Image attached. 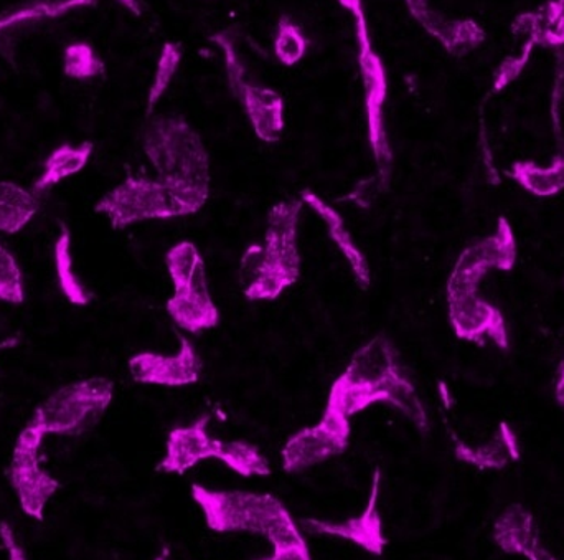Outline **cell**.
Masks as SVG:
<instances>
[{
    "label": "cell",
    "mask_w": 564,
    "mask_h": 560,
    "mask_svg": "<svg viewBox=\"0 0 564 560\" xmlns=\"http://www.w3.org/2000/svg\"><path fill=\"white\" fill-rule=\"evenodd\" d=\"M381 402L397 407L417 429H426V410L401 367L398 351L383 334L373 337L351 357L347 369L332 384L327 407L354 417Z\"/></svg>",
    "instance_id": "obj_1"
},
{
    "label": "cell",
    "mask_w": 564,
    "mask_h": 560,
    "mask_svg": "<svg viewBox=\"0 0 564 560\" xmlns=\"http://www.w3.org/2000/svg\"><path fill=\"white\" fill-rule=\"evenodd\" d=\"M192 496L204 511L212 531L254 532L273 546V558L312 560L307 542L280 499L245 492H214L192 486Z\"/></svg>",
    "instance_id": "obj_2"
},
{
    "label": "cell",
    "mask_w": 564,
    "mask_h": 560,
    "mask_svg": "<svg viewBox=\"0 0 564 560\" xmlns=\"http://www.w3.org/2000/svg\"><path fill=\"white\" fill-rule=\"evenodd\" d=\"M144 149L159 177L195 212L210 195V159L200 136L182 116H161L145 129Z\"/></svg>",
    "instance_id": "obj_3"
},
{
    "label": "cell",
    "mask_w": 564,
    "mask_h": 560,
    "mask_svg": "<svg viewBox=\"0 0 564 560\" xmlns=\"http://www.w3.org/2000/svg\"><path fill=\"white\" fill-rule=\"evenodd\" d=\"M304 202L285 201L268 215L263 245H251L241 258V283L250 301H273L301 277L297 225Z\"/></svg>",
    "instance_id": "obj_4"
},
{
    "label": "cell",
    "mask_w": 564,
    "mask_h": 560,
    "mask_svg": "<svg viewBox=\"0 0 564 560\" xmlns=\"http://www.w3.org/2000/svg\"><path fill=\"white\" fill-rule=\"evenodd\" d=\"M337 2L347 9L355 20L358 66H360L361 82H364L365 109H367L368 141H370L378 168L377 177L367 182L373 184V191L377 194L378 191H383L387 187L390 182L391 168H393V151H391L387 125H384V103L388 98L387 68H384L383 60L371 45L364 0H337Z\"/></svg>",
    "instance_id": "obj_5"
},
{
    "label": "cell",
    "mask_w": 564,
    "mask_h": 560,
    "mask_svg": "<svg viewBox=\"0 0 564 560\" xmlns=\"http://www.w3.org/2000/svg\"><path fill=\"white\" fill-rule=\"evenodd\" d=\"M210 419L212 417L205 413L191 427L172 430L167 440V453L159 466L162 472L184 475L202 460L218 459L228 469L247 478L271 475L270 463L257 445L212 439L208 433Z\"/></svg>",
    "instance_id": "obj_6"
},
{
    "label": "cell",
    "mask_w": 564,
    "mask_h": 560,
    "mask_svg": "<svg viewBox=\"0 0 564 560\" xmlns=\"http://www.w3.org/2000/svg\"><path fill=\"white\" fill-rule=\"evenodd\" d=\"M165 265L174 283V297L167 303L174 323L191 334L217 327L220 311L212 300L205 261L195 244L174 245L165 255Z\"/></svg>",
    "instance_id": "obj_7"
},
{
    "label": "cell",
    "mask_w": 564,
    "mask_h": 560,
    "mask_svg": "<svg viewBox=\"0 0 564 560\" xmlns=\"http://www.w3.org/2000/svg\"><path fill=\"white\" fill-rule=\"evenodd\" d=\"M210 42L217 43L224 50L228 85L231 93L240 99L258 138L264 142L280 141L284 131V101L280 93L247 82V69L237 50L234 30L215 33L210 36Z\"/></svg>",
    "instance_id": "obj_8"
},
{
    "label": "cell",
    "mask_w": 564,
    "mask_h": 560,
    "mask_svg": "<svg viewBox=\"0 0 564 560\" xmlns=\"http://www.w3.org/2000/svg\"><path fill=\"white\" fill-rule=\"evenodd\" d=\"M116 228L154 218L185 217L197 214L181 194L162 181L129 177L99 204Z\"/></svg>",
    "instance_id": "obj_9"
},
{
    "label": "cell",
    "mask_w": 564,
    "mask_h": 560,
    "mask_svg": "<svg viewBox=\"0 0 564 560\" xmlns=\"http://www.w3.org/2000/svg\"><path fill=\"white\" fill-rule=\"evenodd\" d=\"M350 417L325 407L317 426L301 430L282 449V469L288 473L304 472L318 463L341 455L350 443Z\"/></svg>",
    "instance_id": "obj_10"
},
{
    "label": "cell",
    "mask_w": 564,
    "mask_h": 560,
    "mask_svg": "<svg viewBox=\"0 0 564 560\" xmlns=\"http://www.w3.org/2000/svg\"><path fill=\"white\" fill-rule=\"evenodd\" d=\"M181 351L175 356L151 353L135 356L129 364L132 377L141 384L165 387H184L197 383L204 363L187 337L181 336Z\"/></svg>",
    "instance_id": "obj_11"
},
{
    "label": "cell",
    "mask_w": 564,
    "mask_h": 560,
    "mask_svg": "<svg viewBox=\"0 0 564 560\" xmlns=\"http://www.w3.org/2000/svg\"><path fill=\"white\" fill-rule=\"evenodd\" d=\"M380 470H375L373 483H371L370 499H368L367 509L358 518L347 519L344 523L317 521V519H307L305 528L312 535L337 536V538L347 539L354 545L360 546L370 554L381 556L387 548L388 539L383 535L380 513H378V498H380Z\"/></svg>",
    "instance_id": "obj_12"
},
{
    "label": "cell",
    "mask_w": 564,
    "mask_h": 560,
    "mask_svg": "<svg viewBox=\"0 0 564 560\" xmlns=\"http://www.w3.org/2000/svg\"><path fill=\"white\" fill-rule=\"evenodd\" d=\"M497 546L507 554L523 556L529 560H558L540 539L539 526L532 513L522 505H512L497 519L494 528Z\"/></svg>",
    "instance_id": "obj_13"
},
{
    "label": "cell",
    "mask_w": 564,
    "mask_h": 560,
    "mask_svg": "<svg viewBox=\"0 0 564 560\" xmlns=\"http://www.w3.org/2000/svg\"><path fill=\"white\" fill-rule=\"evenodd\" d=\"M301 201L307 204L312 211L317 212L318 217L325 222L332 240L337 245L338 250L344 254V257L347 258L348 265H350L351 271H354L360 287H370V268H368L367 258L358 250L350 231L345 228V222L340 214L335 208H332L327 202L322 201L311 189H304L301 192Z\"/></svg>",
    "instance_id": "obj_14"
},
{
    "label": "cell",
    "mask_w": 564,
    "mask_h": 560,
    "mask_svg": "<svg viewBox=\"0 0 564 560\" xmlns=\"http://www.w3.org/2000/svg\"><path fill=\"white\" fill-rule=\"evenodd\" d=\"M454 452L460 462L469 463L480 470H502L509 459H520L519 440L507 423L500 426L496 439L489 445L473 449L460 440L454 439Z\"/></svg>",
    "instance_id": "obj_15"
},
{
    "label": "cell",
    "mask_w": 564,
    "mask_h": 560,
    "mask_svg": "<svg viewBox=\"0 0 564 560\" xmlns=\"http://www.w3.org/2000/svg\"><path fill=\"white\" fill-rule=\"evenodd\" d=\"M307 52V39L301 26L289 15H282L278 22L276 39H274V53L284 66H294L301 62Z\"/></svg>",
    "instance_id": "obj_16"
},
{
    "label": "cell",
    "mask_w": 564,
    "mask_h": 560,
    "mask_svg": "<svg viewBox=\"0 0 564 560\" xmlns=\"http://www.w3.org/2000/svg\"><path fill=\"white\" fill-rule=\"evenodd\" d=\"M182 62V49L178 43L167 42L162 49L161 58H159L158 69H155L154 82L149 91V109L154 108L155 103L167 91L169 85L174 79L178 66Z\"/></svg>",
    "instance_id": "obj_17"
},
{
    "label": "cell",
    "mask_w": 564,
    "mask_h": 560,
    "mask_svg": "<svg viewBox=\"0 0 564 560\" xmlns=\"http://www.w3.org/2000/svg\"><path fill=\"white\" fill-rule=\"evenodd\" d=\"M66 62H68V66H66L68 73L78 78H88V76L98 75L105 69L101 60L86 45L72 46L66 55Z\"/></svg>",
    "instance_id": "obj_18"
},
{
    "label": "cell",
    "mask_w": 564,
    "mask_h": 560,
    "mask_svg": "<svg viewBox=\"0 0 564 560\" xmlns=\"http://www.w3.org/2000/svg\"><path fill=\"white\" fill-rule=\"evenodd\" d=\"M122 6L128 7L131 12L139 13L141 9H139V0H118Z\"/></svg>",
    "instance_id": "obj_19"
},
{
    "label": "cell",
    "mask_w": 564,
    "mask_h": 560,
    "mask_svg": "<svg viewBox=\"0 0 564 560\" xmlns=\"http://www.w3.org/2000/svg\"><path fill=\"white\" fill-rule=\"evenodd\" d=\"M155 560H171V559H169L167 556H161V558H158Z\"/></svg>",
    "instance_id": "obj_20"
}]
</instances>
